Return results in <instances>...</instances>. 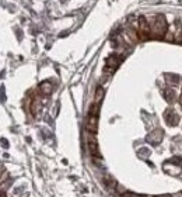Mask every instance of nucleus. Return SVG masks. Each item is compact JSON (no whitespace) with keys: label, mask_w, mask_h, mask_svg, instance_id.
I'll return each instance as SVG.
<instances>
[{"label":"nucleus","mask_w":182,"mask_h":197,"mask_svg":"<svg viewBox=\"0 0 182 197\" xmlns=\"http://www.w3.org/2000/svg\"><path fill=\"white\" fill-rule=\"evenodd\" d=\"M137 37L141 41L150 40L151 38V27L149 21L146 20V17H140L139 18V28H137Z\"/></svg>","instance_id":"nucleus-2"},{"label":"nucleus","mask_w":182,"mask_h":197,"mask_svg":"<svg viewBox=\"0 0 182 197\" xmlns=\"http://www.w3.org/2000/svg\"><path fill=\"white\" fill-rule=\"evenodd\" d=\"M164 96H165V100H167L168 103H172V101H175V99H177L175 90H174L172 88L164 89Z\"/></svg>","instance_id":"nucleus-7"},{"label":"nucleus","mask_w":182,"mask_h":197,"mask_svg":"<svg viewBox=\"0 0 182 197\" xmlns=\"http://www.w3.org/2000/svg\"><path fill=\"white\" fill-rule=\"evenodd\" d=\"M164 118H165V121H167V124L171 125V127L178 125V122H179V116H178V114H177L172 109L165 110V113H164Z\"/></svg>","instance_id":"nucleus-4"},{"label":"nucleus","mask_w":182,"mask_h":197,"mask_svg":"<svg viewBox=\"0 0 182 197\" xmlns=\"http://www.w3.org/2000/svg\"><path fill=\"white\" fill-rule=\"evenodd\" d=\"M139 155L141 158H149V155H150V151L149 149H146V148H141L139 151Z\"/></svg>","instance_id":"nucleus-14"},{"label":"nucleus","mask_w":182,"mask_h":197,"mask_svg":"<svg viewBox=\"0 0 182 197\" xmlns=\"http://www.w3.org/2000/svg\"><path fill=\"white\" fill-rule=\"evenodd\" d=\"M165 79H167L168 82H171V83H178V80H179V77L177 76V75H167Z\"/></svg>","instance_id":"nucleus-12"},{"label":"nucleus","mask_w":182,"mask_h":197,"mask_svg":"<svg viewBox=\"0 0 182 197\" xmlns=\"http://www.w3.org/2000/svg\"><path fill=\"white\" fill-rule=\"evenodd\" d=\"M120 64V58H119L116 54H112L109 55L107 58V66H105V72H108V73H112L116 68H118V65Z\"/></svg>","instance_id":"nucleus-3"},{"label":"nucleus","mask_w":182,"mask_h":197,"mask_svg":"<svg viewBox=\"0 0 182 197\" xmlns=\"http://www.w3.org/2000/svg\"><path fill=\"white\" fill-rule=\"evenodd\" d=\"M105 186L108 187V190H114V189L116 187V182H115V180H112L111 177H108L107 180H105Z\"/></svg>","instance_id":"nucleus-11"},{"label":"nucleus","mask_w":182,"mask_h":197,"mask_svg":"<svg viewBox=\"0 0 182 197\" xmlns=\"http://www.w3.org/2000/svg\"><path fill=\"white\" fill-rule=\"evenodd\" d=\"M97 127H98V116H88L87 130L91 134H94V132H97Z\"/></svg>","instance_id":"nucleus-6"},{"label":"nucleus","mask_w":182,"mask_h":197,"mask_svg":"<svg viewBox=\"0 0 182 197\" xmlns=\"http://www.w3.org/2000/svg\"><path fill=\"white\" fill-rule=\"evenodd\" d=\"M52 90H53V88H52V85H51L49 82H42V83L39 85V92H41L42 94H45V96L51 94Z\"/></svg>","instance_id":"nucleus-8"},{"label":"nucleus","mask_w":182,"mask_h":197,"mask_svg":"<svg viewBox=\"0 0 182 197\" xmlns=\"http://www.w3.org/2000/svg\"><path fill=\"white\" fill-rule=\"evenodd\" d=\"M0 197H6V193L3 190H0Z\"/></svg>","instance_id":"nucleus-17"},{"label":"nucleus","mask_w":182,"mask_h":197,"mask_svg":"<svg viewBox=\"0 0 182 197\" xmlns=\"http://www.w3.org/2000/svg\"><path fill=\"white\" fill-rule=\"evenodd\" d=\"M123 197H144V196H140V194H136V193H123Z\"/></svg>","instance_id":"nucleus-15"},{"label":"nucleus","mask_w":182,"mask_h":197,"mask_svg":"<svg viewBox=\"0 0 182 197\" xmlns=\"http://www.w3.org/2000/svg\"><path fill=\"white\" fill-rule=\"evenodd\" d=\"M167 31V21L164 16H157V20L154 21V25L151 27V37L154 38H162Z\"/></svg>","instance_id":"nucleus-1"},{"label":"nucleus","mask_w":182,"mask_h":197,"mask_svg":"<svg viewBox=\"0 0 182 197\" xmlns=\"http://www.w3.org/2000/svg\"><path fill=\"white\" fill-rule=\"evenodd\" d=\"M162 140V131L161 130H156V131H151L149 135H147V141L153 145H158Z\"/></svg>","instance_id":"nucleus-5"},{"label":"nucleus","mask_w":182,"mask_h":197,"mask_svg":"<svg viewBox=\"0 0 182 197\" xmlns=\"http://www.w3.org/2000/svg\"><path fill=\"white\" fill-rule=\"evenodd\" d=\"M0 142H1V146L9 148V142H7V140H0Z\"/></svg>","instance_id":"nucleus-16"},{"label":"nucleus","mask_w":182,"mask_h":197,"mask_svg":"<svg viewBox=\"0 0 182 197\" xmlns=\"http://www.w3.org/2000/svg\"><path fill=\"white\" fill-rule=\"evenodd\" d=\"M102 99H104V88L98 86V88H97V90H95V103H97V104H99Z\"/></svg>","instance_id":"nucleus-10"},{"label":"nucleus","mask_w":182,"mask_h":197,"mask_svg":"<svg viewBox=\"0 0 182 197\" xmlns=\"http://www.w3.org/2000/svg\"><path fill=\"white\" fill-rule=\"evenodd\" d=\"M88 148H90V152L93 153L94 156H99L98 146H97V141L93 138V137H90V138H88Z\"/></svg>","instance_id":"nucleus-9"},{"label":"nucleus","mask_w":182,"mask_h":197,"mask_svg":"<svg viewBox=\"0 0 182 197\" xmlns=\"http://www.w3.org/2000/svg\"><path fill=\"white\" fill-rule=\"evenodd\" d=\"M157 197H171V196H168V194H165V196H157Z\"/></svg>","instance_id":"nucleus-18"},{"label":"nucleus","mask_w":182,"mask_h":197,"mask_svg":"<svg viewBox=\"0 0 182 197\" xmlns=\"http://www.w3.org/2000/svg\"><path fill=\"white\" fill-rule=\"evenodd\" d=\"M90 116H98V104H93L90 109Z\"/></svg>","instance_id":"nucleus-13"},{"label":"nucleus","mask_w":182,"mask_h":197,"mask_svg":"<svg viewBox=\"0 0 182 197\" xmlns=\"http://www.w3.org/2000/svg\"><path fill=\"white\" fill-rule=\"evenodd\" d=\"M149 197H151V196H149Z\"/></svg>","instance_id":"nucleus-19"}]
</instances>
